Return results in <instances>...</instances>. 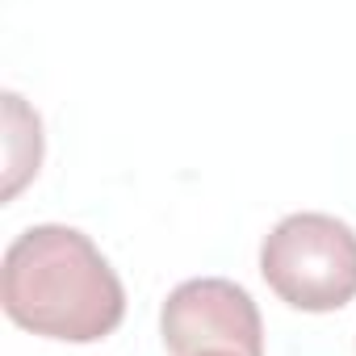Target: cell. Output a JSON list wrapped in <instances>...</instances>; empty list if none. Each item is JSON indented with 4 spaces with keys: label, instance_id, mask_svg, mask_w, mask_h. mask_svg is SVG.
Returning <instances> with one entry per match:
<instances>
[{
    "label": "cell",
    "instance_id": "7a4b0ae2",
    "mask_svg": "<svg viewBox=\"0 0 356 356\" xmlns=\"http://www.w3.org/2000/svg\"><path fill=\"white\" fill-rule=\"evenodd\" d=\"M260 277L293 310H339L356 298V231L335 214H289L260 243Z\"/></svg>",
    "mask_w": 356,
    "mask_h": 356
},
{
    "label": "cell",
    "instance_id": "3957f363",
    "mask_svg": "<svg viewBox=\"0 0 356 356\" xmlns=\"http://www.w3.org/2000/svg\"><path fill=\"white\" fill-rule=\"evenodd\" d=\"M159 335L172 356H264L260 310L252 293L227 277H193L176 285L159 306Z\"/></svg>",
    "mask_w": 356,
    "mask_h": 356
},
{
    "label": "cell",
    "instance_id": "5b68a950",
    "mask_svg": "<svg viewBox=\"0 0 356 356\" xmlns=\"http://www.w3.org/2000/svg\"><path fill=\"white\" fill-rule=\"evenodd\" d=\"M202 356H235V352H202Z\"/></svg>",
    "mask_w": 356,
    "mask_h": 356
},
{
    "label": "cell",
    "instance_id": "6da1fadb",
    "mask_svg": "<svg viewBox=\"0 0 356 356\" xmlns=\"http://www.w3.org/2000/svg\"><path fill=\"white\" fill-rule=\"evenodd\" d=\"M5 314L47 339L97 343L126 318V289L101 248L63 222L22 231L0 268Z\"/></svg>",
    "mask_w": 356,
    "mask_h": 356
},
{
    "label": "cell",
    "instance_id": "277c9868",
    "mask_svg": "<svg viewBox=\"0 0 356 356\" xmlns=\"http://www.w3.org/2000/svg\"><path fill=\"white\" fill-rule=\"evenodd\" d=\"M5 202H13L42 163V122L17 92H5Z\"/></svg>",
    "mask_w": 356,
    "mask_h": 356
}]
</instances>
